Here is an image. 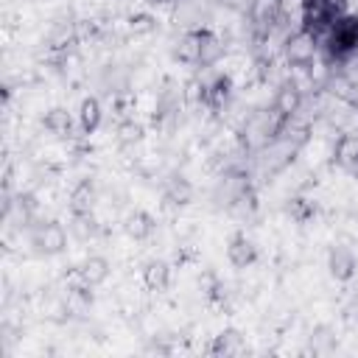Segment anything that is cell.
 <instances>
[{
    "label": "cell",
    "mask_w": 358,
    "mask_h": 358,
    "mask_svg": "<svg viewBox=\"0 0 358 358\" xmlns=\"http://www.w3.org/2000/svg\"><path fill=\"white\" fill-rule=\"evenodd\" d=\"M140 140H143V126L140 123L120 126V143H140Z\"/></svg>",
    "instance_id": "obj_16"
},
{
    "label": "cell",
    "mask_w": 358,
    "mask_h": 358,
    "mask_svg": "<svg viewBox=\"0 0 358 358\" xmlns=\"http://www.w3.org/2000/svg\"><path fill=\"white\" fill-rule=\"evenodd\" d=\"M143 282H145V288L154 291V294L168 291V285H171V266H168L165 260H151V263H145V268H143Z\"/></svg>",
    "instance_id": "obj_7"
},
{
    "label": "cell",
    "mask_w": 358,
    "mask_h": 358,
    "mask_svg": "<svg viewBox=\"0 0 358 358\" xmlns=\"http://www.w3.org/2000/svg\"><path fill=\"white\" fill-rule=\"evenodd\" d=\"M129 28L134 34H151L157 28V20H154V14H131L129 17Z\"/></svg>",
    "instance_id": "obj_15"
},
{
    "label": "cell",
    "mask_w": 358,
    "mask_h": 358,
    "mask_svg": "<svg viewBox=\"0 0 358 358\" xmlns=\"http://www.w3.org/2000/svg\"><path fill=\"white\" fill-rule=\"evenodd\" d=\"M210 352H213V355H238V352H243V338H241V333H238V330H221V333L215 336Z\"/></svg>",
    "instance_id": "obj_12"
},
{
    "label": "cell",
    "mask_w": 358,
    "mask_h": 358,
    "mask_svg": "<svg viewBox=\"0 0 358 358\" xmlns=\"http://www.w3.org/2000/svg\"><path fill=\"white\" fill-rule=\"evenodd\" d=\"M101 117H103V112H101L98 98H84L81 106H78V126H81V131L92 134L101 126Z\"/></svg>",
    "instance_id": "obj_10"
},
{
    "label": "cell",
    "mask_w": 358,
    "mask_h": 358,
    "mask_svg": "<svg viewBox=\"0 0 358 358\" xmlns=\"http://www.w3.org/2000/svg\"><path fill=\"white\" fill-rule=\"evenodd\" d=\"M221 53H224L221 39L207 28H196V31L185 34L179 42V50H176V56L193 67H210L221 59Z\"/></svg>",
    "instance_id": "obj_1"
},
{
    "label": "cell",
    "mask_w": 358,
    "mask_h": 358,
    "mask_svg": "<svg viewBox=\"0 0 358 358\" xmlns=\"http://www.w3.org/2000/svg\"><path fill=\"white\" fill-rule=\"evenodd\" d=\"M157 229V221L145 213V210H134L129 218H126V232L134 238V241H145L148 235H154Z\"/></svg>",
    "instance_id": "obj_11"
},
{
    "label": "cell",
    "mask_w": 358,
    "mask_h": 358,
    "mask_svg": "<svg viewBox=\"0 0 358 358\" xmlns=\"http://www.w3.org/2000/svg\"><path fill=\"white\" fill-rule=\"evenodd\" d=\"M171 3H173V0H145V6H157V8H159V6H171Z\"/></svg>",
    "instance_id": "obj_17"
},
{
    "label": "cell",
    "mask_w": 358,
    "mask_h": 358,
    "mask_svg": "<svg viewBox=\"0 0 358 358\" xmlns=\"http://www.w3.org/2000/svg\"><path fill=\"white\" fill-rule=\"evenodd\" d=\"M34 243L45 252V255H59L64 246H67V232L62 224L56 221H48L36 235H34Z\"/></svg>",
    "instance_id": "obj_6"
},
{
    "label": "cell",
    "mask_w": 358,
    "mask_h": 358,
    "mask_svg": "<svg viewBox=\"0 0 358 358\" xmlns=\"http://www.w3.org/2000/svg\"><path fill=\"white\" fill-rule=\"evenodd\" d=\"M341 14L344 0H302V31L319 39Z\"/></svg>",
    "instance_id": "obj_2"
},
{
    "label": "cell",
    "mask_w": 358,
    "mask_h": 358,
    "mask_svg": "<svg viewBox=\"0 0 358 358\" xmlns=\"http://www.w3.org/2000/svg\"><path fill=\"white\" fill-rule=\"evenodd\" d=\"M92 201H95V190L90 182H81L76 190H73V213L76 215H87L92 210Z\"/></svg>",
    "instance_id": "obj_14"
},
{
    "label": "cell",
    "mask_w": 358,
    "mask_h": 358,
    "mask_svg": "<svg viewBox=\"0 0 358 358\" xmlns=\"http://www.w3.org/2000/svg\"><path fill=\"white\" fill-rule=\"evenodd\" d=\"M327 268H330V274H333L336 280H350V277L355 274V268H358V260H355L352 249L336 243V246L327 252Z\"/></svg>",
    "instance_id": "obj_5"
},
{
    "label": "cell",
    "mask_w": 358,
    "mask_h": 358,
    "mask_svg": "<svg viewBox=\"0 0 358 358\" xmlns=\"http://www.w3.org/2000/svg\"><path fill=\"white\" fill-rule=\"evenodd\" d=\"M324 48L333 59H350L358 50V17L341 14L324 34Z\"/></svg>",
    "instance_id": "obj_3"
},
{
    "label": "cell",
    "mask_w": 358,
    "mask_h": 358,
    "mask_svg": "<svg viewBox=\"0 0 358 358\" xmlns=\"http://www.w3.org/2000/svg\"><path fill=\"white\" fill-rule=\"evenodd\" d=\"M45 129L56 137H73V117L64 109H50L45 115Z\"/></svg>",
    "instance_id": "obj_13"
},
{
    "label": "cell",
    "mask_w": 358,
    "mask_h": 358,
    "mask_svg": "<svg viewBox=\"0 0 358 358\" xmlns=\"http://www.w3.org/2000/svg\"><path fill=\"white\" fill-rule=\"evenodd\" d=\"M78 277H81V282H84V285L95 288V285H101V282L109 277V263H106L103 257L92 255V257H87V260L81 263V268H78Z\"/></svg>",
    "instance_id": "obj_8"
},
{
    "label": "cell",
    "mask_w": 358,
    "mask_h": 358,
    "mask_svg": "<svg viewBox=\"0 0 358 358\" xmlns=\"http://www.w3.org/2000/svg\"><path fill=\"white\" fill-rule=\"evenodd\" d=\"M229 95H232V81H229V76H215L213 84L204 87V95H201V98H204L207 106L221 109V106L229 101Z\"/></svg>",
    "instance_id": "obj_9"
},
{
    "label": "cell",
    "mask_w": 358,
    "mask_h": 358,
    "mask_svg": "<svg viewBox=\"0 0 358 358\" xmlns=\"http://www.w3.org/2000/svg\"><path fill=\"white\" fill-rule=\"evenodd\" d=\"M227 260L235 268H249L257 260V243L246 235V232H235L227 243Z\"/></svg>",
    "instance_id": "obj_4"
}]
</instances>
